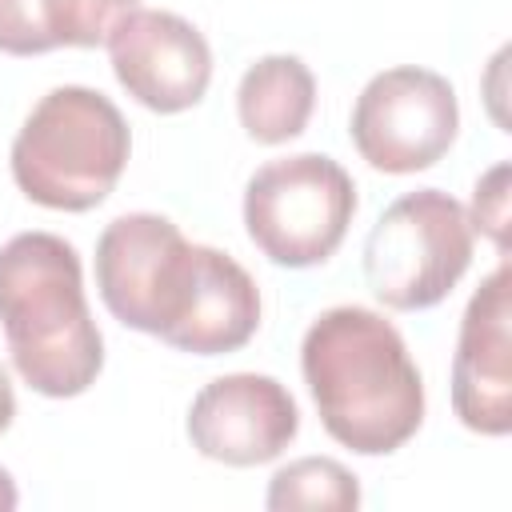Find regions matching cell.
Here are the masks:
<instances>
[{
  "instance_id": "cell-11",
  "label": "cell",
  "mask_w": 512,
  "mask_h": 512,
  "mask_svg": "<svg viewBox=\"0 0 512 512\" xmlns=\"http://www.w3.org/2000/svg\"><path fill=\"white\" fill-rule=\"evenodd\" d=\"M136 0H0V52L40 56L52 48L108 44Z\"/></svg>"
},
{
  "instance_id": "cell-7",
  "label": "cell",
  "mask_w": 512,
  "mask_h": 512,
  "mask_svg": "<svg viewBox=\"0 0 512 512\" xmlns=\"http://www.w3.org/2000/svg\"><path fill=\"white\" fill-rule=\"evenodd\" d=\"M460 128V104L452 84L416 64H400L388 72H376L348 120V136L376 172L408 176L432 168L456 140Z\"/></svg>"
},
{
  "instance_id": "cell-1",
  "label": "cell",
  "mask_w": 512,
  "mask_h": 512,
  "mask_svg": "<svg viewBox=\"0 0 512 512\" xmlns=\"http://www.w3.org/2000/svg\"><path fill=\"white\" fill-rule=\"evenodd\" d=\"M96 288L120 324L192 356L236 352L260 328L256 280L228 252L188 244L156 212L116 216L100 232Z\"/></svg>"
},
{
  "instance_id": "cell-6",
  "label": "cell",
  "mask_w": 512,
  "mask_h": 512,
  "mask_svg": "<svg viewBox=\"0 0 512 512\" xmlns=\"http://www.w3.org/2000/svg\"><path fill=\"white\" fill-rule=\"evenodd\" d=\"M356 216L352 176L320 152L268 160L244 188V228L280 268L324 264Z\"/></svg>"
},
{
  "instance_id": "cell-15",
  "label": "cell",
  "mask_w": 512,
  "mask_h": 512,
  "mask_svg": "<svg viewBox=\"0 0 512 512\" xmlns=\"http://www.w3.org/2000/svg\"><path fill=\"white\" fill-rule=\"evenodd\" d=\"M12 416H16V392H12V380H8V372L0 368V432H8Z\"/></svg>"
},
{
  "instance_id": "cell-3",
  "label": "cell",
  "mask_w": 512,
  "mask_h": 512,
  "mask_svg": "<svg viewBox=\"0 0 512 512\" xmlns=\"http://www.w3.org/2000/svg\"><path fill=\"white\" fill-rule=\"evenodd\" d=\"M0 328L16 372L40 396H80L104 368L80 256L52 232H20L0 248Z\"/></svg>"
},
{
  "instance_id": "cell-4",
  "label": "cell",
  "mask_w": 512,
  "mask_h": 512,
  "mask_svg": "<svg viewBox=\"0 0 512 512\" xmlns=\"http://www.w3.org/2000/svg\"><path fill=\"white\" fill-rule=\"evenodd\" d=\"M132 152L120 108L84 84L52 88L12 140L16 188L56 212H88L108 200Z\"/></svg>"
},
{
  "instance_id": "cell-5",
  "label": "cell",
  "mask_w": 512,
  "mask_h": 512,
  "mask_svg": "<svg viewBox=\"0 0 512 512\" xmlns=\"http://www.w3.org/2000/svg\"><path fill=\"white\" fill-rule=\"evenodd\" d=\"M472 220L440 188L392 200L364 240V280L384 308L420 312L440 304L472 264Z\"/></svg>"
},
{
  "instance_id": "cell-13",
  "label": "cell",
  "mask_w": 512,
  "mask_h": 512,
  "mask_svg": "<svg viewBox=\"0 0 512 512\" xmlns=\"http://www.w3.org/2000/svg\"><path fill=\"white\" fill-rule=\"evenodd\" d=\"M264 504L272 512H288V508H360V484L356 476L332 460V456H304L284 464L272 480H268V496Z\"/></svg>"
},
{
  "instance_id": "cell-9",
  "label": "cell",
  "mask_w": 512,
  "mask_h": 512,
  "mask_svg": "<svg viewBox=\"0 0 512 512\" xmlns=\"http://www.w3.org/2000/svg\"><path fill=\"white\" fill-rule=\"evenodd\" d=\"M300 432V408L276 376L232 372L192 396L188 440L200 456L252 468L276 460Z\"/></svg>"
},
{
  "instance_id": "cell-10",
  "label": "cell",
  "mask_w": 512,
  "mask_h": 512,
  "mask_svg": "<svg viewBox=\"0 0 512 512\" xmlns=\"http://www.w3.org/2000/svg\"><path fill=\"white\" fill-rule=\"evenodd\" d=\"M512 276L500 264L468 300L452 356V408L464 428L480 436H508L512 428Z\"/></svg>"
},
{
  "instance_id": "cell-16",
  "label": "cell",
  "mask_w": 512,
  "mask_h": 512,
  "mask_svg": "<svg viewBox=\"0 0 512 512\" xmlns=\"http://www.w3.org/2000/svg\"><path fill=\"white\" fill-rule=\"evenodd\" d=\"M16 500H20V496H16V484H12V476L0 468V512H12Z\"/></svg>"
},
{
  "instance_id": "cell-2",
  "label": "cell",
  "mask_w": 512,
  "mask_h": 512,
  "mask_svg": "<svg viewBox=\"0 0 512 512\" xmlns=\"http://www.w3.org/2000/svg\"><path fill=\"white\" fill-rule=\"evenodd\" d=\"M300 372L324 432L360 456H388L424 424L420 368L404 336L372 308L320 312L304 332Z\"/></svg>"
},
{
  "instance_id": "cell-14",
  "label": "cell",
  "mask_w": 512,
  "mask_h": 512,
  "mask_svg": "<svg viewBox=\"0 0 512 512\" xmlns=\"http://www.w3.org/2000/svg\"><path fill=\"white\" fill-rule=\"evenodd\" d=\"M504 180H508V164H496L484 180H476V192H472V228L488 232L500 248H504V224H508V192H504Z\"/></svg>"
},
{
  "instance_id": "cell-12",
  "label": "cell",
  "mask_w": 512,
  "mask_h": 512,
  "mask_svg": "<svg viewBox=\"0 0 512 512\" xmlns=\"http://www.w3.org/2000/svg\"><path fill=\"white\" fill-rule=\"evenodd\" d=\"M316 108V76L300 56H260L236 88V112L256 144H284L308 128Z\"/></svg>"
},
{
  "instance_id": "cell-8",
  "label": "cell",
  "mask_w": 512,
  "mask_h": 512,
  "mask_svg": "<svg viewBox=\"0 0 512 512\" xmlns=\"http://www.w3.org/2000/svg\"><path fill=\"white\" fill-rule=\"evenodd\" d=\"M108 60L120 88L160 116L196 108L212 80V48L204 32L160 8L128 12L108 36Z\"/></svg>"
}]
</instances>
